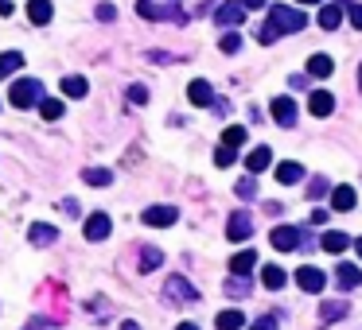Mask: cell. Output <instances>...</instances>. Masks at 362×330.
<instances>
[{
  "instance_id": "6da1fadb",
  "label": "cell",
  "mask_w": 362,
  "mask_h": 330,
  "mask_svg": "<svg viewBox=\"0 0 362 330\" xmlns=\"http://www.w3.org/2000/svg\"><path fill=\"white\" fill-rule=\"evenodd\" d=\"M304 16H300L296 8H288V4H273L269 8V20L265 23H257V43L261 47H269V43H276L281 35H288V32H304Z\"/></svg>"
},
{
  "instance_id": "7a4b0ae2",
  "label": "cell",
  "mask_w": 362,
  "mask_h": 330,
  "mask_svg": "<svg viewBox=\"0 0 362 330\" xmlns=\"http://www.w3.org/2000/svg\"><path fill=\"white\" fill-rule=\"evenodd\" d=\"M8 101L16 109H32L35 101H43V82L39 78H16L8 90Z\"/></svg>"
},
{
  "instance_id": "3957f363",
  "label": "cell",
  "mask_w": 362,
  "mask_h": 330,
  "mask_svg": "<svg viewBox=\"0 0 362 330\" xmlns=\"http://www.w3.org/2000/svg\"><path fill=\"white\" fill-rule=\"evenodd\" d=\"M137 12H141L144 20H176V23H183L179 0H137Z\"/></svg>"
},
{
  "instance_id": "277c9868",
  "label": "cell",
  "mask_w": 362,
  "mask_h": 330,
  "mask_svg": "<svg viewBox=\"0 0 362 330\" xmlns=\"http://www.w3.org/2000/svg\"><path fill=\"white\" fill-rule=\"evenodd\" d=\"M164 296L172 299V303H179V307H187V303H195L199 299V291L187 284L183 276H168V284H164Z\"/></svg>"
},
{
  "instance_id": "5b68a950",
  "label": "cell",
  "mask_w": 362,
  "mask_h": 330,
  "mask_svg": "<svg viewBox=\"0 0 362 330\" xmlns=\"http://www.w3.org/2000/svg\"><path fill=\"white\" fill-rule=\"evenodd\" d=\"M82 234H86V241H105V237L113 234V222H110V214L98 210V214H90L86 225H82Z\"/></svg>"
},
{
  "instance_id": "8992f818",
  "label": "cell",
  "mask_w": 362,
  "mask_h": 330,
  "mask_svg": "<svg viewBox=\"0 0 362 330\" xmlns=\"http://www.w3.org/2000/svg\"><path fill=\"white\" fill-rule=\"evenodd\" d=\"M269 109H273V121L281 128H292V125H296V101H292L288 94L273 97V101H269Z\"/></svg>"
},
{
  "instance_id": "52a82bcc",
  "label": "cell",
  "mask_w": 362,
  "mask_h": 330,
  "mask_svg": "<svg viewBox=\"0 0 362 330\" xmlns=\"http://www.w3.org/2000/svg\"><path fill=\"white\" fill-rule=\"evenodd\" d=\"M141 218H144V225H152V229H168V225L179 222V210L176 206H148Z\"/></svg>"
},
{
  "instance_id": "ba28073f",
  "label": "cell",
  "mask_w": 362,
  "mask_h": 330,
  "mask_svg": "<svg viewBox=\"0 0 362 330\" xmlns=\"http://www.w3.org/2000/svg\"><path fill=\"white\" fill-rule=\"evenodd\" d=\"M296 284L308 291V296H319V291L328 288V276H323V272H319L316 265H304V268L296 272Z\"/></svg>"
},
{
  "instance_id": "9c48e42d",
  "label": "cell",
  "mask_w": 362,
  "mask_h": 330,
  "mask_svg": "<svg viewBox=\"0 0 362 330\" xmlns=\"http://www.w3.org/2000/svg\"><path fill=\"white\" fill-rule=\"evenodd\" d=\"M250 234H253V218L245 210H238V214L226 218V237H230V241H245Z\"/></svg>"
},
{
  "instance_id": "30bf717a",
  "label": "cell",
  "mask_w": 362,
  "mask_h": 330,
  "mask_svg": "<svg viewBox=\"0 0 362 330\" xmlns=\"http://www.w3.org/2000/svg\"><path fill=\"white\" fill-rule=\"evenodd\" d=\"M269 241H273V249H281V253L300 249V229H296V225H276L273 234H269Z\"/></svg>"
},
{
  "instance_id": "8fae6325",
  "label": "cell",
  "mask_w": 362,
  "mask_h": 330,
  "mask_svg": "<svg viewBox=\"0 0 362 330\" xmlns=\"http://www.w3.org/2000/svg\"><path fill=\"white\" fill-rule=\"evenodd\" d=\"M214 20L222 23V28H238L241 20H245V4L241 0H226V4H219V16Z\"/></svg>"
},
{
  "instance_id": "7c38bea8",
  "label": "cell",
  "mask_w": 362,
  "mask_h": 330,
  "mask_svg": "<svg viewBox=\"0 0 362 330\" xmlns=\"http://www.w3.org/2000/svg\"><path fill=\"white\" fill-rule=\"evenodd\" d=\"M187 97H191V105H214V90H210L207 78H195L187 85Z\"/></svg>"
},
{
  "instance_id": "4fadbf2b",
  "label": "cell",
  "mask_w": 362,
  "mask_h": 330,
  "mask_svg": "<svg viewBox=\"0 0 362 330\" xmlns=\"http://www.w3.org/2000/svg\"><path fill=\"white\" fill-rule=\"evenodd\" d=\"M347 311H351V303H347V299H328V303L319 307V322H323V327H331V322H339Z\"/></svg>"
},
{
  "instance_id": "5bb4252c",
  "label": "cell",
  "mask_w": 362,
  "mask_h": 330,
  "mask_svg": "<svg viewBox=\"0 0 362 330\" xmlns=\"http://www.w3.org/2000/svg\"><path fill=\"white\" fill-rule=\"evenodd\" d=\"M51 16H55V4H51V0H28V20L32 23L43 28V23H51Z\"/></svg>"
},
{
  "instance_id": "9a60e30c",
  "label": "cell",
  "mask_w": 362,
  "mask_h": 330,
  "mask_svg": "<svg viewBox=\"0 0 362 330\" xmlns=\"http://www.w3.org/2000/svg\"><path fill=\"white\" fill-rule=\"evenodd\" d=\"M308 109H312L316 117H331V109H335V97H331L328 90H312V97H308Z\"/></svg>"
},
{
  "instance_id": "2e32d148",
  "label": "cell",
  "mask_w": 362,
  "mask_h": 330,
  "mask_svg": "<svg viewBox=\"0 0 362 330\" xmlns=\"http://www.w3.org/2000/svg\"><path fill=\"white\" fill-rule=\"evenodd\" d=\"M354 203H359V194H354V187L351 183H343V187H335V191H331V206H335V210H354Z\"/></svg>"
},
{
  "instance_id": "e0dca14e",
  "label": "cell",
  "mask_w": 362,
  "mask_h": 330,
  "mask_svg": "<svg viewBox=\"0 0 362 330\" xmlns=\"http://www.w3.org/2000/svg\"><path fill=\"white\" fill-rule=\"evenodd\" d=\"M269 163H273V152L265 148V144H261V148H253L250 156H245V171H250V175H261Z\"/></svg>"
},
{
  "instance_id": "ac0fdd59",
  "label": "cell",
  "mask_w": 362,
  "mask_h": 330,
  "mask_svg": "<svg viewBox=\"0 0 362 330\" xmlns=\"http://www.w3.org/2000/svg\"><path fill=\"white\" fill-rule=\"evenodd\" d=\"M319 245H323V253H343V249L351 245V234H343V229H328V234L319 237Z\"/></svg>"
},
{
  "instance_id": "d6986e66",
  "label": "cell",
  "mask_w": 362,
  "mask_h": 330,
  "mask_svg": "<svg viewBox=\"0 0 362 330\" xmlns=\"http://www.w3.org/2000/svg\"><path fill=\"white\" fill-rule=\"evenodd\" d=\"M285 280H288V272H285L281 265H265V268H261V284H265L269 291H281V288H285Z\"/></svg>"
},
{
  "instance_id": "ffe728a7",
  "label": "cell",
  "mask_w": 362,
  "mask_h": 330,
  "mask_svg": "<svg viewBox=\"0 0 362 330\" xmlns=\"http://www.w3.org/2000/svg\"><path fill=\"white\" fill-rule=\"evenodd\" d=\"M304 179V167H300L296 160H285V163H276V183H285V187H292V183Z\"/></svg>"
},
{
  "instance_id": "44dd1931",
  "label": "cell",
  "mask_w": 362,
  "mask_h": 330,
  "mask_svg": "<svg viewBox=\"0 0 362 330\" xmlns=\"http://www.w3.org/2000/svg\"><path fill=\"white\" fill-rule=\"evenodd\" d=\"M339 23H343V8L339 4H323V8H319V28H323V32H335Z\"/></svg>"
},
{
  "instance_id": "7402d4cb",
  "label": "cell",
  "mask_w": 362,
  "mask_h": 330,
  "mask_svg": "<svg viewBox=\"0 0 362 330\" xmlns=\"http://www.w3.org/2000/svg\"><path fill=\"white\" fill-rule=\"evenodd\" d=\"M331 70H335V63L328 54H312L308 59V78H331Z\"/></svg>"
},
{
  "instance_id": "603a6c76",
  "label": "cell",
  "mask_w": 362,
  "mask_h": 330,
  "mask_svg": "<svg viewBox=\"0 0 362 330\" xmlns=\"http://www.w3.org/2000/svg\"><path fill=\"white\" fill-rule=\"evenodd\" d=\"M55 241H59V229H55V225H43V222L32 225V245H55Z\"/></svg>"
},
{
  "instance_id": "cb8c5ba5",
  "label": "cell",
  "mask_w": 362,
  "mask_h": 330,
  "mask_svg": "<svg viewBox=\"0 0 362 330\" xmlns=\"http://www.w3.org/2000/svg\"><path fill=\"white\" fill-rule=\"evenodd\" d=\"M20 66H23V54L20 51H0V78H12Z\"/></svg>"
},
{
  "instance_id": "d4e9b609",
  "label": "cell",
  "mask_w": 362,
  "mask_h": 330,
  "mask_svg": "<svg viewBox=\"0 0 362 330\" xmlns=\"http://www.w3.org/2000/svg\"><path fill=\"white\" fill-rule=\"evenodd\" d=\"M253 265H257V256H253L250 249H245V253H238V256H230V272H234V276H250Z\"/></svg>"
},
{
  "instance_id": "484cf974",
  "label": "cell",
  "mask_w": 362,
  "mask_h": 330,
  "mask_svg": "<svg viewBox=\"0 0 362 330\" xmlns=\"http://www.w3.org/2000/svg\"><path fill=\"white\" fill-rule=\"evenodd\" d=\"M362 284V272L354 265H339V288L343 291H354Z\"/></svg>"
},
{
  "instance_id": "4316f807",
  "label": "cell",
  "mask_w": 362,
  "mask_h": 330,
  "mask_svg": "<svg viewBox=\"0 0 362 330\" xmlns=\"http://www.w3.org/2000/svg\"><path fill=\"white\" fill-rule=\"evenodd\" d=\"M214 327H219V330H241V327H245V315L230 307V311H222L219 319H214Z\"/></svg>"
},
{
  "instance_id": "83f0119b",
  "label": "cell",
  "mask_w": 362,
  "mask_h": 330,
  "mask_svg": "<svg viewBox=\"0 0 362 330\" xmlns=\"http://www.w3.org/2000/svg\"><path fill=\"white\" fill-rule=\"evenodd\" d=\"M82 179H86L90 187H110V183H113V171H105V167H86V171H82Z\"/></svg>"
},
{
  "instance_id": "f1b7e54d",
  "label": "cell",
  "mask_w": 362,
  "mask_h": 330,
  "mask_svg": "<svg viewBox=\"0 0 362 330\" xmlns=\"http://www.w3.org/2000/svg\"><path fill=\"white\" fill-rule=\"evenodd\" d=\"M63 94H66V97H86V94H90V85H86V78H78V74H70V78H63Z\"/></svg>"
},
{
  "instance_id": "f546056e",
  "label": "cell",
  "mask_w": 362,
  "mask_h": 330,
  "mask_svg": "<svg viewBox=\"0 0 362 330\" xmlns=\"http://www.w3.org/2000/svg\"><path fill=\"white\" fill-rule=\"evenodd\" d=\"M164 265V253L160 249H141V272H156Z\"/></svg>"
},
{
  "instance_id": "4dcf8cb0",
  "label": "cell",
  "mask_w": 362,
  "mask_h": 330,
  "mask_svg": "<svg viewBox=\"0 0 362 330\" xmlns=\"http://www.w3.org/2000/svg\"><path fill=\"white\" fill-rule=\"evenodd\" d=\"M214 163H219L222 171L234 167V163H238V148H234V144H219V152H214Z\"/></svg>"
},
{
  "instance_id": "1f68e13d",
  "label": "cell",
  "mask_w": 362,
  "mask_h": 330,
  "mask_svg": "<svg viewBox=\"0 0 362 330\" xmlns=\"http://www.w3.org/2000/svg\"><path fill=\"white\" fill-rule=\"evenodd\" d=\"M39 113H43V121H59V117H63V101L43 97V101H39Z\"/></svg>"
},
{
  "instance_id": "d6a6232c",
  "label": "cell",
  "mask_w": 362,
  "mask_h": 330,
  "mask_svg": "<svg viewBox=\"0 0 362 330\" xmlns=\"http://www.w3.org/2000/svg\"><path fill=\"white\" fill-rule=\"evenodd\" d=\"M222 144H234V148H241V144H245V128H241V125H230L226 132H222Z\"/></svg>"
},
{
  "instance_id": "836d02e7",
  "label": "cell",
  "mask_w": 362,
  "mask_h": 330,
  "mask_svg": "<svg viewBox=\"0 0 362 330\" xmlns=\"http://www.w3.org/2000/svg\"><path fill=\"white\" fill-rule=\"evenodd\" d=\"M219 47H222L226 54H238V51H241V39H238V32H226V35H222V43H219Z\"/></svg>"
},
{
  "instance_id": "e575fe53",
  "label": "cell",
  "mask_w": 362,
  "mask_h": 330,
  "mask_svg": "<svg viewBox=\"0 0 362 330\" xmlns=\"http://www.w3.org/2000/svg\"><path fill=\"white\" fill-rule=\"evenodd\" d=\"M226 291H230L234 299H245V291H250V284H245V276H234L230 284H226Z\"/></svg>"
},
{
  "instance_id": "d590c367",
  "label": "cell",
  "mask_w": 362,
  "mask_h": 330,
  "mask_svg": "<svg viewBox=\"0 0 362 330\" xmlns=\"http://www.w3.org/2000/svg\"><path fill=\"white\" fill-rule=\"evenodd\" d=\"M347 20H351L354 28H359V32H362V4H354V0H347Z\"/></svg>"
},
{
  "instance_id": "8d00e7d4",
  "label": "cell",
  "mask_w": 362,
  "mask_h": 330,
  "mask_svg": "<svg viewBox=\"0 0 362 330\" xmlns=\"http://www.w3.org/2000/svg\"><path fill=\"white\" fill-rule=\"evenodd\" d=\"M129 101L132 105H144V101H148V90H144V85H129Z\"/></svg>"
},
{
  "instance_id": "74e56055",
  "label": "cell",
  "mask_w": 362,
  "mask_h": 330,
  "mask_svg": "<svg viewBox=\"0 0 362 330\" xmlns=\"http://www.w3.org/2000/svg\"><path fill=\"white\" fill-rule=\"evenodd\" d=\"M250 330H276V319H273V315H261V319L253 322Z\"/></svg>"
},
{
  "instance_id": "f35d334b",
  "label": "cell",
  "mask_w": 362,
  "mask_h": 330,
  "mask_svg": "<svg viewBox=\"0 0 362 330\" xmlns=\"http://www.w3.org/2000/svg\"><path fill=\"white\" fill-rule=\"evenodd\" d=\"M308 194H312V198H319V194H328V179H312V187H308Z\"/></svg>"
},
{
  "instance_id": "ab89813d",
  "label": "cell",
  "mask_w": 362,
  "mask_h": 330,
  "mask_svg": "<svg viewBox=\"0 0 362 330\" xmlns=\"http://www.w3.org/2000/svg\"><path fill=\"white\" fill-rule=\"evenodd\" d=\"M113 16H117V8H113V4H98V20H105V23H110Z\"/></svg>"
},
{
  "instance_id": "60d3db41",
  "label": "cell",
  "mask_w": 362,
  "mask_h": 330,
  "mask_svg": "<svg viewBox=\"0 0 362 330\" xmlns=\"http://www.w3.org/2000/svg\"><path fill=\"white\" fill-rule=\"evenodd\" d=\"M238 198H253V179H241L238 183Z\"/></svg>"
},
{
  "instance_id": "b9f144b4",
  "label": "cell",
  "mask_w": 362,
  "mask_h": 330,
  "mask_svg": "<svg viewBox=\"0 0 362 330\" xmlns=\"http://www.w3.org/2000/svg\"><path fill=\"white\" fill-rule=\"evenodd\" d=\"M63 214H70V218H78V214H82V206H78L74 198H66V203H63Z\"/></svg>"
},
{
  "instance_id": "7bdbcfd3",
  "label": "cell",
  "mask_w": 362,
  "mask_h": 330,
  "mask_svg": "<svg viewBox=\"0 0 362 330\" xmlns=\"http://www.w3.org/2000/svg\"><path fill=\"white\" fill-rule=\"evenodd\" d=\"M12 12H16V4H12V0H0V16H12Z\"/></svg>"
},
{
  "instance_id": "ee69618b",
  "label": "cell",
  "mask_w": 362,
  "mask_h": 330,
  "mask_svg": "<svg viewBox=\"0 0 362 330\" xmlns=\"http://www.w3.org/2000/svg\"><path fill=\"white\" fill-rule=\"evenodd\" d=\"M241 4H245V8H265L269 0H241Z\"/></svg>"
},
{
  "instance_id": "f6af8a7d",
  "label": "cell",
  "mask_w": 362,
  "mask_h": 330,
  "mask_svg": "<svg viewBox=\"0 0 362 330\" xmlns=\"http://www.w3.org/2000/svg\"><path fill=\"white\" fill-rule=\"evenodd\" d=\"M121 330H141V327H137V322L129 319V322H121Z\"/></svg>"
},
{
  "instance_id": "bcb514c9",
  "label": "cell",
  "mask_w": 362,
  "mask_h": 330,
  "mask_svg": "<svg viewBox=\"0 0 362 330\" xmlns=\"http://www.w3.org/2000/svg\"><path fill=\"white\" fill-rule=\"evenodd\" d=\"M176 330H199V327H195V322H179Z\"/></svg>"
},
{
  "instance_id": "7dc6e473",
  "label": "cell",
  "mask_w": 362,
  "mask_h": 330,
  "mask_svg": "<svg viewBox=\"0 0 362 330\" xmlns=\"http://www.w3.org/2000/svg\"><path fill=\"white\" fill-rule=\"evenodd\" d=\"M296 4H323V0H296Z\"/></svg>"
},
{
  "instance_id": "c3c4849f",
  "label": "cell",
  "mask_w": 362,
  "mask_h": 330,
  "mask_svg": "<svg viewBox=\"0 0 362 330\" xmlns=\"http://www.w3.org/2000/svg\"><path fill=\"white\" fill-rule=\"evenodd\" d=\"M354 249H359V256H362V237H359V241H354Z\"/></svg>"
},
{
  "instance_id": "681fc988",
  "label": "cell",
  "mask_w": 362,
  "mask_h": 330,
  "mask_svg": "<svg viewBox=\"0 0 362 330\" xmlns=\"http://www.w3.org/2000/svg\"><path fill=\"white\" fill-rule=\"evenodd\" d=\"M359 90H362V70H359Z\"/></svg>"
}]
</instances>
